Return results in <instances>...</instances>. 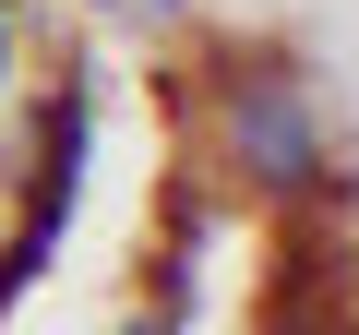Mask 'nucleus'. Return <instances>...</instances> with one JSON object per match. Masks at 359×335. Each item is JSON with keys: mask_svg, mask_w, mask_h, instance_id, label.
<instances>
[{"mask_svg": "<svg viewBox=\"0 0 359 335\" xmlns=\"http://www.w3.org/2000/svg\"><path fill=\"white\" fill-rule=\"evenodd\" d=\"M204 144H216V180L264 216H347L359 204L347 144H335V96L264 36L204 60Z\"/></svg>", "mask_w": 359, "mask_h": 335, "instance_id": "f257e3e1", "label": "nucleus"}, {"mask_svg": "<svg viewBox=\"0 0 359 335\" xmlns=\"http://www.w3.org/2000/svg\"><path fill=\"white\" fill-rule=\"evenodd\" d=\"M84 168H96V84L60 72L36 96V144H25V216H13V240H0V311L60 264V240L84 216Z\"/></svg>", "mask_w": 359, "mask_h": 335, "instance_id": "f03ea898", "label": "nucleus"}, {"mask_svg": "<svg viewBox=\"0 0 359 335\" xmlns=\"http://www.w3.org/2000/svg\"><path fill=\"white\" fill-rule=\"evenodd\" d=\"M96 13H120V25H180L192 0H96Z\"/></svg>", "mask_w": 359, "mask_h": 335, "instance_id": "7ed1b4c3", "label": "nucleus"}, {"mask_svg": "<svg viewBox=\"0 0 359 335\" xmlns=\"http://www.w3.org/2000/svg\"><path fill=\"white\" fill-rule=\"evenodd\" d=\"M108 335H192V323H180V311H156V299H144V311H120Z\"/></svg>", "mask_w": 359, "mask_h": 335, "instance_id": "20e7f679", "label": "nucleus"}, {"mask_svg": "<svg viewBox=\"0 0 359 335\" xmlns=\"http://www.w3.org/2000/svg\"><path fill=\"white\" fill-rule=\"evenodd\" d=\"M13 72H25V13H0V96H13Z\"/></svg>", "mask_w": 359, "mask_h": 335, "instance_id": "39448f33", "label": "nucleus"}, {"mask_svg": "<svg viewBox=\"0 0 359 335\" xmlns=\"http://www.w3.org/2000/svg\"><path fill=\"white\" fill-rule=\"evenodd\" d=\"M0 13H36V0H0Z\"/></svg>", "mask_w": 359, "mask_h": 335, "instance_id": "423d86ee", "label": "nucleus"}]
</instances>
